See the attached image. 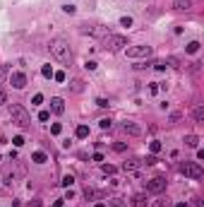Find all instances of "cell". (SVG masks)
<instances>
[{"mask_svg": "<svg viewBox=\"0 0 204 207\" xmlns=\"http://www.w3.org/2000/svg\"><path fill=\"white\" fill-rule=\"evenodd\" d=\"M48 48H51V55L55 58L58 63H63V65H70V63H72V48H70V44H67L63 36L51 39Z\"/></svg>", "mask_w": 204, "mask_h": 207, "instance_id": "1", "label": "cell"}, {"mask_svg": "<svg viewBox=\"0 0 204 207\" xmlns=\"http://www.w3.org/2000/svg\"><path fill=\"white\" fill-rule=\"evenodd\" d=\"M10 118H12V123H17L19 128H29V123H31V116L27 113V108L19 106V104H12V106H10Z\"/></svg>", "mask_w": 204, "mask_h": 207, "instance_id": "2", "label": "cell"}, {"mask_svg": "<svg viewBox=\"0 0 204 207\" xmlns=\"http://www.w3.org/2000/svg\"><path fill=\"white\" fill-rule=\"evenodd\" d=\"M122 46H127V39L125 36H120V34H108L106 39H103V48L106 51H120Z\"/></svg>", "mask_w": 204, "mask_h": 207, "instance_id": "3", "label": "cell"}, {"mask_svg": "<svg viewBox=\"0 0 204 207\" xmlns=\"http://www.w3.org/2000/svg\"><path fill=\"white\" fill-rule=\"evenodd\" d=\"M180 173L183 176H187V178H202V166H199V162H183L180 164Z\"/></svg>", "mask_w": 204, "mask_h": 207, "instance_id": "4", "label": "cell"}, {"mask_svg": "<svg viewBox=\"0 0 204 207\" xmlns=\"http://www.w3.org/2000/svg\"><path fill=\"white\" fill-rule=\"evenodd\" d=\"M125 55L127 58H147V55H151V46H130V48H125Z\"/></svg>", "mask_w": 204, "mask_h": 207, "instance_id": "5", "label": "cell"}, {"mask_svg": "<svg viewBox=\"0 0 204 207\" xmlns=\"http://www.w3.org/2000/svg\"><path fill=\"white\" fill-rule=\"evenodd\" d=\"M147 190L149 193H163L166 190V178L163 176H154L151 181H147Z\"/></svg>", "mask_w": 204, "mask_h": 207, "instance_id": "6", "label": "cell"}, {"mask_svg": "<svg viewBox=\"0 0 204 207\" xmlns=\"http://www.w3.org/2000/svg\"><path fill=\"white\" fill-rule=\"evenodd\" d=\"M122 133H125V135H132V137H139L144 130H142V125H137L135 120H125V123H122Z\"/></svg>", "mask_w": 204, "mask_h": 207, "instance_id": "7", "label": "cell"}, {"mask_svg": "<svg viewBox=\"0 0 204 207\" xmlns=\"http://www.w3.org/2000/svg\"><path fill=\"white\" fill-rule=\"evenodd\" d=\"M10 84H12L15 89H24V87H27V75H24V72H12V75H10Z\"/></svg>", "mask_w": 204, "mask_h": 207, "instance_id": "8", "label": "cell"}, {"mask_svg": "<svg viewBox=\"0 0 204 207\" xmlns=\"http://www.w3.org/2000/svg\"><path fill=\"white\" fill-rule=\"evenodd\" d=\"M142 169V159H127V162H122V171L127 173H137Z\"/></svg>", "mask_w": 204, "mask_h": 207, "instance_id": "9", "label": "cell"}, {"mask_svg": "<svg viewBox=\"0 0 204 207\" xmlns=\"http://www.w3.org/2000/svg\"><path fill=\"white\" fill-rule=\"evenodd\" d=\"M51 111H53L55 116H60V113L65 111V101L60 99V96H53V99H51Z\"/></svg>", "mask_w": 204, "mask_h": 207, "instance_id": "10", "label": "cell"}, {"mask_svg": "<svg viewBox=\"0 0 204 207\" xmlns=\"http://www.w3.org/2000/svg\"><path fill=\"white\" fill-rule=\"evenodd\" d=\"M192 5H195V0H173V10H180V12L190 10Z\"/></svg>", "mask_w": 204, "mask_h": 207, "instance_id": "11", "label": "cell"}, {"mask_svg": "<svg viewBox=\"0 0 204 207\" xmlns=\"http://www.w3.org/2000/svg\"><path fill=\"white\" fill-rule=\"evenodd\" d=\"M132 207H147V195L137 193V195L132 198Z\"/></svg>", "mask_w": 204, "mask_h": 207, "instance_id": "12", "label": "cell"}, {"mask_svg": "<svg viewBox=\"0 0 204 207\" xmlns=\"http://www.w3.org/2000/svg\"><path fill=\"white\" fill-rule=\"evenodd\" d=\"M192 118H195L197 123H204V106H197L195 111H192Z\"/></svg>", "mask_w": 204, "mask_h": 207, "instance_id": "13", "label": "cell"}, {"mask_svg": "<svg viewBox=\"0 0 204 207\" xmlns=\"http://www.w3.org/2000/svg\"><path fill=\"white\" fill-rule=\"evenodd\" d=\"M74 135L79 137V140H86V137H89V128H86V125H79L77 130H74Z\"/></svg>", "mask_w": 204, "mask_h": 207, "instance_id": "14", "label": "cell"}, {"mask_svg": "<svg viewBox=\"0 0 204 207\" xmlns=\"http://www.w3.org/2000/svg\"><path fill=\"white\" fill-rule=\"evenodd\" d=\"M46 159H48L46 152H34V154H31V162H34V164H43Z\"/></svg>", "mask_w": 204, "mask_h": 207, "instance_id": "15", "label": "cell"}, {"mask_svg": "<svg viewBox=\"0 0 204 207\" xmlns=\"http://www.w3.org/2000/svg\"><path fill=\"white\" fill-rule=\"evenodd\" d=\"M197 144H199L197 135H185V147H197Z\"/></svg>", "mask_w": 204, "mask_h": 207, "instance_id": "16", "label": "cell"}, {"mask_svg": "<svg viewBox=\"0 0 204 207\" xmlns=\"http://www.w3.org/2000/svg\"><path fill=\"white\" fill-rule=\"evenodd\" d=\"M185 51H187V53H197V51H199V41H190Z\"/></svg>", "mask_w": 204, "mask_h": 207, "instance_id": "17", "label": "cell"}, {"mask_svg": "<svg viewBox=\"0 0 204 207\" xmlns=\"http://www.w3.org/2000/svg\"><path fill=\"white\" fill-rule=\"evenodd\" d=\"M41 75H43V77H53V68H51V65H43V68H41Z\"/></svg>", "mask_w": 204, "mask_h": 207, "instance_id": "18", "label": "cell"}, {"mask_svg": "<svg viewBox=\"0 0 204 207\" xmlns=\"http://www.w3.org/2000/svg\"><path fill=\"white\" fill-rule=\"evenodd\" d=\"M43 104V94H34V99H31V106H41Z\"/></svg>", "mask_w": 204, "mask_h": 207, "instance_id": "19", "label": "cell"}, {"mask_svg": "<svg viewBox=\"0 0 204 207\" xmlns=\"http://www.w3.org/2000/svg\"><path fill=\"white\" fill-rule=\"evenodd\" d=\"M7 70H10V65H0V82L7 77Z\"/></svg>", "mask_w": 204, "mask_h": 207, "instance_id": "20", "label": "cell"}, {"mask_svg": "<svg viewBox=\"0 0 204 207\" xmlns=\"http://www.w3.org/2000/svg\"><path fill=\"white\" fill-rule=\"evenodd\" d=\"M108 207H122L120 198H111V200H108Z\"/></svg>", "mask_w": 204, "mask_h": 207, "instance_id": "21", "label": "cell"}, {"mask_svg": "<svg viewBox=\"0 0 204 207\" xmlns=\"http://www.w3.org/2000/svg\"><path fill=\"white\" fill-rule=\"evenodd\" d=\"M99 125H101L103 130H108V128H111V118H101V120H99Z\"/></svg>", "mask_w": 204, "mask_h": 207, "instance_id": "22", "label": "cell"}, {"mask_svg": "<svg viewBox=\"0 0 204 207\" xmlns=\"http://www.w3.org/2000/svg\"><path fill=\"white\" fill-rule=\"evenodd\" d=\"M60 130H63L60 123H53V125H51V133H53V135H60Z\"/></svg>", "mask_w": 204, "mask_h": 207, "instance_id": "23", "label": "cell"}, {"mask_svg": "<svg viewBox=\"0 0 204 207\" xmlns=\"http://www.w3.org/2000/svg\"><path fill=\"white\" fill-rule=\"evenodd\" d=\"M142 164H147V166H154V164H156V157H154V154H149V157H147V159H144Z\"/></svg>", "mask_w": 204, "mask_h": 207, "instance_id": "24", "label": "cell"}, {"mask_svg": "<svg viewBox=\"0 0 204 207\" xmlns=\"http://www.w3.org/2000/svg\"><path fill=\"white\" fill-rule=\"evenodd\" d=\"M120 27H132V17H120Z\"/></svg>", "mask_w": 204, "mask_h": 207, "instance_id": "25", "label": "cell"}, {"mask_svg": "<svg viewBox=\"0 0 204 207\" xmlns=\"http://www.w3.org/2000/svg\"><path fill=\"white\" fill-rule=\"evenodd\" d=\"M48 118H51V111H41V113H38V120H43V123H46Z\"/></svg>", "mask_w": 204, "mask_h": 207, "instance_id": "26", "label": "cell"}, {"mask_svg": "<svg viewBox=\"0 0 204 207\" xmlns=\"http://www.w3.org/2000/svg\"><path fill=\"white\" fill-rule=\"evenodd\" d=\"M151 152H154V154L161 152V142H158V140H154V142H151Z\"/></svg>", "mask_w": 204, "mask_h": 207, "instance_id": "27", "label": "cell"}, {"mask_svg": "<svg viewBox=\"0 0 204 207\" xmlns=\"http://www.w3.org/2000/svg\"><path fill=\"white\" fill-rule=\"evenodd\" d=\"M53 77H55V82H65V72H53Z\"/></svg>", "mask_w": 204, "mask_h": 207, "instance_id": "28", "label": "cell"}, {"mask_svg": "<svg viewBox=\"0 0 204 207\" xmlns=\"http://www.w3.org/2000/svg\"><path fill=\"white\" fill-rule=\"evenodd\" d=\"M103 173H115V166H111V164H103Z\"/></svg>", "mask_w": 204, "mask_h": 207, "instance_id": "29", "label": "cell"}, {"mask_svg": "<svg viewBox=\"0 0 204 207\" xmlns=\"http://www.w3.org/2000/svg\"><path fill=\"white\" fill-rule=\"evenodd\" d=\"M12 142H15V147H22V144H24V137H22V135H17L15 140H12Z\"/></svg>", "mask_w": 204, "mask_h": 207, "instance_id": "30", "label": "cell"}, {"mask_svg": "<svg viewBox=\"0 0 204 207\" xmlns=\"http://www.w3.org/2000/svg\"><path fill=\"white\" fill-rule=\"evenodd\" d=\"M149 92H151V94H156V92H158V82H151V84H149Z\"/></svg>", "mask_w": 204, "mask_h": 207, "instance_id": "31", "label": "cell"}, {"mask_svg": "<svg viewBox=\"0 0 204 207\" xmlns=\"http://www.w3.org/2000/svg\"><path fill=\"white\" fill-rule=\"evenodd\" d=\"M96 65H99L96 60H86V70H96Z\"/></svg>", "mask_w": 204, "mask_h": 207, "instance_id": "32", "label": "cell"}, {"mask_svg": "<svg viewBox=\"0 0 204 207\" xmlns=\"http://www.w3.org/2000/svg\"><path fill=\"white\" fill-rule=\"evenodd\" d=\"M72 183H74L72 176H65V178H63V186H72Z\"/></svg>", "mask_w": 204, "mask_h": 207, "instance_id": "33", "label": "cell"}, {"mask_svg": "<svg viewBox=\"0 0 204 207\" xmlns=\"http://www.w3.org/2000/svg\"><path fill=\"white\" fill-rule=\"evenodd\" d=\"M63 10H65L67 15H74V5H63Z\"/></svg>", "mask_w": 204, "mask_h": 207, "instance_id": "34", "label": "cell"}, {"mask_svg": "<svg viewBox=\"0 0 204 207\" xmlns=\"http://www.w3.org/2000/svg\"><path fill=\"white\" fill-rule=\"evenodd\" d=\"M113 147H115V152H125V144H122V142H118V144H113Z\"/></svg>", "mask_w": 204, "mask_h": 207, "instance_id": "35", "label": "cell"}, {"mask_svg": "<svg viewBox=\"0 0 204 207\" xmlns=\"http://www.w3.org/2000/svg\"><path fill=\"white\" fill-rule=\"evenodd\" d=\"M84 195H86V198L91 200V198H94V195H96V193H94V190H91V188H86V190H84Z\"/></svg>", "mask_w": 204, "mask_h": 207, "instance_id": "36", "label": "cell"}, {"mask_svg": "<svg viewBox=\"0 0 204 207\" xmlns=\"http://www.w3.org/2000/svg\"><path fill=\"white\" fill-rule=\"evenodd\" d=\"M180 120V113H171V123H178Z\"/></svg>", "mask_w": 204, "mask_h": 207, "instance_id": "37", "label": "cell"}, {"mask_svg": "<svg viewBox=\"0 0 204 207\" xmlns=\"http://www.w3.org/2000/svg\"><path fill=\"white\" fill-rule=\"evenodd\" d=\"M151 207H166V200H156V202H154Z\"/></svg>", "mask_w": 204, "mask_h": 207, "instance_id": "38", "label": "cell"}, {"mask_svg": "<svg viewBox=\"0 0 204 207\" xmlns=\"http://www.w3.org/2000/svg\"><path fill=\"white\" fill-rule=\"evenodd\" d=\"M5 101H7V96H5V92L0 89V104H5Z\"/></svg>", "mask_w": 204, "mask_h": 207, "instance_id": "39", "label": "cell"}, {"mask_svg": "<svg viewBox=\"0 0 204 207\" xmlns=\"http://www.w3.org/2000/svg\"><path fill=\"white\" fill-rule=\"evenodd\" d=\"M94 207H106V202H96V205H94Z\"/></svg>", "mask_w": 204, "mask_h": 207, "instance_id": "40", "label": "cell"}]
</instances>
